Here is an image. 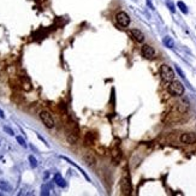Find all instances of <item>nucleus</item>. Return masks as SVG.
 I'll list each match as a JSON object with an SVG mask.
<instances>
[{
  "label": "nucleus",
  "instance_id": "obj_11",
  "mask_svg": "<svg viewBox=\"0 0 196 196\" xmlns=\"http://www.w3.org/2000/svg\"><path fill=\"white\" fill-rule=\"evenodd\" d=\"M60 158H62V159H64L65 161H67V162H69V164H70V165L75 166V167H76V169H77L78 171H80V172H81L82 174H83V177H84V178H85V179H87L88 182H90V178H89V177H88V174H87V173L84 172V170H82V169L80 167V166H78V165H76V164H75V162H74L72 160H70V159H69V158H66V156H60Z\"/></svg>",
  "mask_w": 196,
  "mask_h": 196
},
{
  "label": "nucleus",
  "instance_id": "obj_1",
  "mask_svg": "<svg viewBox=\"0 0 196 196\" xmlns=\"http://www.w3.org/2000/svg\"><path fill=\"white\" fill-rule=\"evenodd\" d=\"M78 134H80V130H78V126L75 123L70 124V129L67 130L66 134V140L70 144H75L78 140Z\"/></svg>",
  "mask_w": 196,
  "mask_h": 196
},
{
  "label": "nucleus",
  "instance_id": "obj_23",
  "mask_svg": "<svg viewBox=\"0 0 196 196\" xmlns=\"http://www.w3.org/2000/svg\"><path fill=\"white\" fill-rule=\"evenodd\" d=\"M146 1H147V5H148V6H149L152 10H154V6H153V4L150 3V0H146Z\"/></svg>",
  "mask_w": 196,
  "mask_h": 196
},
{
  "label": "nucleus",
  "instance_id": "obj_24",
  "mask_svg": "<svg viewBox=\"0 0 196 196\" xmlns=\"http://www.w3.org/2000/svg\"><path fill=\"white\" fill-rule=\"evenodd\" d=\"M0 118H5V114H4V112L0 110Z\"/></svg>",
  "mask_w": 196,
  "mask_h": 196
},
{
  "label": "nucleus",
  "instance_id": "obj_20",
  "mask_svg": "<svg viewBox=\"0 0 196 196\" xmlns=\"http://www.w3.org/2000/svg\"><path fill=\"white\" fill-rule=\"evenodd\" d=\"M4 131H6L8 135H11V136H13L15 135V132H13V130L12 129H10L8 126H4Z\"/></svg>",
  "mask_w": 196,
  "mask_h": 196
},
{
  "label": "nucleus",
  "instance_id": "obj_12",
  "mask_svg": "<svg viewBox=\"0 0 196 196\" xmlns=\"http://www.w3.org/2000/svg\"><path fill=\"white\" fill-rule=\"evenodd\" d=\"M54 183L58 185V187H60V188H65V187H66V182H65V179L62 177L60 173H55V174H54Z\"/></svg>",
  "mask_w": 196,
  "mask_h": 196
},
{
  "label": "nucleus",
  "instance_id": "obj_5",
  "mask_svg": "<svg viewBox=\"0 0 196 196\" xmlns=\"http://www.w3.org/2000/svg\"><path fill=\"white\" fill-rule=\"evenodd\" d=\"M116 21H117V23H118L120 27H128L130 24V17H129V15L126 13V12L120 11V12L117 13Z\"/></svg>",
  "mask_w": 196,
  "mask_h": 196
},
{
  "label": "nucleus",
  "instance_id": "obj_10",
  "mask_svg": "<svg viewBox=\"0 0 196 196\" xmlns=\"http://www.w3.org/2000/svg\"><path fill=\"white\" fill-rule=\"evenodd\" d=\"M131 35H132L134 40L136 42H140L141 43V42L144 41V35H143V33L141 30H139V29H132V30H131Z\"/></svg>",
  "mask_w": 196,
  "mask_h": 196
},
{
  "label": "nucleus",
  "instance_id": "obj_19",
  "mask_svg": "<svg viewBox=\"0 0 196 196\" xmlns=\"http://www.w3.org/2000/svg\"><path fill=\"white\" fill-rule=\"evenodd\" d=\"M16 139H17L18 143H19V144H21L22 147H24V148H25V147H27V143H25V141H24V139H23V137H21V136H17V137H16Z\"/></svg>",
  "mask_w": 196,
  "mask_h": 196
},
{
  "label": "nucleus",
  "instance_id": "obj_22",
  "mask_svg": "<svg viewBox=\"0 0 196 196\" xmlns=\"http://www.w3.org/2000/svg\"><path fill=\"white\" fill-rule=\"evenodd\" d=\"M167 7L170 8V11H171V12H173V13L176 12V8H174V5H173L172 3H167Z\"/></svg>",
  "mask_w": 196,
  "mask_h": 196
},
{
  "label": "nucleus",
  "instance_id": "obj_18",
  "mask_svg": "<svg viewBox=\"0 0 196 196\" xmlns=\"http://www.w3.org/2000/svg\"><path fill=\"white\" fill-rule=\"evenodd\" d=\"M41 195H45V196L50 195V188H48L47 185H42V188H41Z\"/></svg>",
  "mask_w": 196,
  "mask_h": 196
},
{
  "label": "nucleus",
  "instance_id": "obj_7",
  "mask_svg": "<svg viewBox=\"0 0 196 196\" xmlns=\"http://www.w3.org/2000/svg\"><path fill=\"white\" fill-rule=\"evenodd\" d=\"M181 141L185 144L196 143V134L195 132H185L181 136Z\"/></svg>",
  "mask_w": 196,
  "mask_h": 196
},
{
  "label": "nucleus",
  "instance_id": "obj_25",
  "mask_svg": "<svg viewBox=\"0 0 196 196\" xmlns=\"http://www.w3.org/2000/svg\"><path fill=\"white\" fill-rule=\"evenodd\" d=\"M0 195H1V194H0Z\"/></svg>",
  "mask_w": 196,
  "mask_h": 196
},
{
  "label": "nucleus",
  "instance_id": "obj_21",
  "mask_svg": "<svg viewBox=\"0 0 196 196\" xmlns=\"http://www.w3.org/2000/svg\"><path fill=\"white\" fill-rule=\"evenodd\" d=\"M176 71H177L178 74H179V76L182 77V78H185V75H184V72L181 70V69H179V66H176Z\"/></svg>",
  "mask_w": 196,
  "mask_h": 196
},
{
  "label": "nucleus",
  "instance_id": "obj_9",
  "mask_svg": "<svg viewBox=\"0 0 196 196\" xmlns=\"http://www.w3.org/2000/svg\"><path fill=\"white\" fill-rule=\"evenodd\" d=\"M82 158H83L84 162H85L88 166H95L96 159H95V156H94V154H93L92 152H85V153L83 154Z\"/></svg>",
  "mask_w": 196,
  "mask_h": 196
},
{
  "label": "nucleus",
  "instance_id": "obj_14",
  "mask_svg": "<svg viewBox=\"0 0 196 196\" xmlns=\"http://www.w3.org/2000/svg\"><path fill=\"white\" fill-rule=\"evenodd\" d=\"M164 45L167 47V48H173L174 47V41H173V38L170 37V36H165L164 37V40H162Z\"/></svg>",
  "mask_w": 196,
  "mask_h": 196
},
{
  "label": "nucleus",
  "instance_id": "obj_4",
  "mask_svg": "<svg viewBox=\"0 0 196 196\" xmlns=\"http://www.w3.org/2000/svg\"><path fill=\"white\" fill-rule=\"evenodd\" d=\"M40 118H41V120L45 124L46 128H48V129L54 128V119H53L52 114L48 111H41L40 112Z\"/></svg>",
  "mask_w": 196,
  "mask_h": 196
},
{
  "label": "nucleus",
  "instance_id": "obj_15",
  "mask_svg": "<svg viewBox=\"0 0 196 196\" xmlns=\"http://www.w3.org/2000/svg\"><path fill=\"white\" fill-rule=\"evenodd\" d=\"M0 189L4 190V191H10L11 190V187L6 181H0Z\"/></svg>",
  "mask_w": 196,
  "mask_h": 196
},
{
  "label": "nucleus",
  "instance_id": "obj_3",
  "mask_svg": "<svg viewBox=\"0 0 196 196\" xmlns=\"http://www.w3.org/2000/svg\"><path fill=\"white\" fill-rule=\"evenodd\" d=\"M169 93L171 95H174V96H181L183 95L184 93V85L179 82V81H171L170 82V85H169Z\"/></svg>",
  "mask_w": 196,
  "mask_h": 196
},
{
  "label": "nucleus",
  "instance_id": "obj_16",
  "mask_svg": "<svg viewBox=\"0 0 196 196\" xmlns=\"http://www.w3.org/2000/svg\"><path fill=\"white\" fill-rule=\"evenodd\" d=\"M177 6L179 7V10H181V11H182L184 15L188 13V7H187V5H185L183 1H178V3H177Z\"/></svg>",
  "mask_w": 196,
  "mask_h": 196
},
{
  "label": "nucleus",
  "instance_id": "obj_17",
  "mask_svg": "<svg viewBox=\"0 0 196 196\" xmlns=\"http://www.w3.org/2000/svg\"><path fill=\"white\" fill-rule=\"evenodd\" d=\"M29 161H30V166H32L33 169H35L36 166H37V160L35 159V156H33V155L29 156Z\"/></svg>",
  "mask_w": 196,
  "mask_h": 196
},
{
  "label": "nucleus",
  "instance_id": "obj_6",
  "mask_svg": "<svg viewBox=\"0 0 196 196\" xmlns=\"http://www.w3.org/2000/svg\"><path fill=\"white\" fill-rule=\"evenodd\" d=\"M120 189L123 195H130L131 194V183L128 177H124L120 181Z\"/></svg>",
  "mask_w": 196,
  "mask_h": 196
},
{
  "label": "nucleus",
  "instance_id": "obj_2",
  "mask_svg": "<svg viewBox=\"0 0 196 196\" xmlns=\"http://www.w3.org/2000/svg\"><path fill=\"white\" fill-rule=\"evenodd\" d=\"M160 76L164 82H171L174 80V72L173 70L166 64H162L160 66Z\"/></svg>",
  "mask_w": 196,
  "mask_h": 196
},
{
  "label": "nucleus",
  "instance_id": "obj_13",
  "mask_svg": "<svg viewBox=\"0 0 196 196\" xmlns=\"http://www.w3.org/2000/svg\"><path fill=\"white\" fill-rule=\"evenodd\" d=\"M95 142V134L94 132H87L84 136V143L85 146H92Z\"/></svg>",
  "mask_w": 196,
  "mask_h": 196
},
{
  "label": "nucleus",
  "instance_id": "obj_8",
  "mask_svg": "<svg viewBox=\"0 0 196 196\" xmlns=\"http://www.w3.org/2000/svg\"><path fill=\"white\" fill-rule=\"evenodd\" d=\"M142 54H143L144 58H147V59H153V58L155 57V51L152 46L144 45L142 47Z\"/></svg>",
  "mask_w": 196,
  "mask_h": 196
}]
</instances>
